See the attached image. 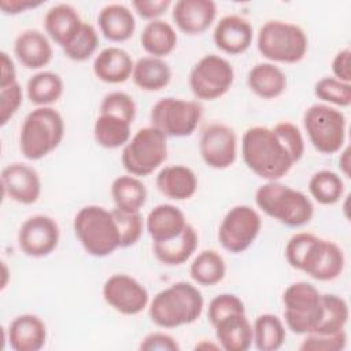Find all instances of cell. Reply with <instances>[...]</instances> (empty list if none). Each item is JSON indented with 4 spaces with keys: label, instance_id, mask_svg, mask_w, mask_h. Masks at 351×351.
I'll use <instances>...</instances> for the list:
<instances>
[{
    "label": "cell",
    "instance_id": "obj_27",
    "mask_svg": "<svg viewBox=\"0 0 351 351\" xmlns=\"http://www.w3.org/2000/svg\"><path fill=\"white\" fill-rule=\"evenodd\" d=\"M248 88L261 99H276L287 88L285 73L271 62L255 64L247 75Z\"/></svg>",
    "mask_w": 351,
    "mask_h": 351
},
{
    "label": "cell",
    "instance_id": "obj_22",
    "mask_svg": "<svg viewBox=\"0 0 351 351\" xmlns=\"http://www.w3.org/2000/svg\"><path fill=\"white\" fill-rule=\"evenodd\" d=\"M158 191L171 200H188L197 191L195 171L184 165L165 166L155 180Z\"/></svg>",
    "mask_w": 351,
    "mask_h": 351
},
{
    "label": "cell",
    "instance_id": "obj_48",
    "mask_svg": "<svg viewBox=\"0 0 351 351\" xmlns=\"http://www.w3.org/2000/svg\"><path fill=\"white\" fill-rule=\"evenodd\" d=\"M351 51L350 48H344L339 51L332 60V73L335 78L351 84V67H350Z\"/></svg>",
    "mask_w": 351,
    "mask_h": 351
},
{
    "label": "cell",
    "instance_id": "obj_41",
    "mask_svg": "<svg viewBox=\"0 0 351 351\" xmlns=\"http://www.w3.org/2000/svg\"><path fill=\"white\" fill-rule=\"evenodd\" d=\"M114 219L117 222L118 230H119V247L121 248H128L134 245L141 234H143V229H144V219L143 215L138 213H126V211H121L118 208L111 210Z\"/></svg>",
    "mask_w": 351,
    "mask_h": 351
},
{
    "label": "cell",
    "instance_id": "obj_36",
    "mask_svg": "<svg viewBox=\"0 0 351 351\" xmlns=\"http://www.w3.org/2000/svg\"><path fill=\"white\" fill-rule=\"evenodd\" d=\"M348 304L347 302L335 293L322 295V317L319 324L311 333L332 335L344 330L348 321Z\"/></svg>",
    "mask_w": 351,
    "mask_h": 351
},
{
    "label": "cell",
    "instance_id": "obj_17",
    "mask_svg": "<svg viewBox=\"0 0 351 351\" xmlns=\"http://www.w3.org/2000/svg\"><path fill=\"white\" fill-rule=\"evenodd\" d=\"M254 30L248 19L241 15L222 16L213 32V40L218 49L228 55H240L252 44Z\"/></svg>",
    "mask_w": 351,
    "mask_h": 351
},
{
    "label": "cell",
    "instance_id": "obj_38",
    "mask_svg": "<svg viewBox=\"0 0 351 351\" xmlns=\"http://www.w3.org/2000/svg\"><path fill=\"white\" fill-rule=\"evenodd\" d=\"M344 265H346V258L341 248L336 243L326 240L324 252L317 266L310 273V277L318 281H332L343 273Z\"/></svg>",
    "mask_w": 351,
    "mask_h": 351
},
{
    "label": "cell",
    "instance_id": "obj_52",
    "mask_svg": "<svg viewBox=\"0 0 351 351\" xmlns=\"http://www.w3.org/2000/svg\"><path fill=\"white\" fill-rule=\"evenodd\" d=\"M3 274H4V280H3V282H1V288H5V285H7V274H8V271H7V266H5V263L3 262Z\"/></svg>",
    "mask_w": 351,
    "mask_h": 351
},
{
    "label": "cell",
    "instance_id": "obj_12",
    "mask_svg": "<svg viewBox=\"0 0 351 351\" xmlns=\"http://www.w3.org/2000/svg\"><path fill=\"white\" fill-rule=\"evenodd\" d=\"M261 228L259 213L251 206L239 204L225 214L218 229V240L226 251L241 254L255 241Z\"/></svg>",
    "mask_w": 351,
    "mask_h": 351
},
{
    "label": "cell",
    "instance_id": "obj_50",
    "mask_svg": "<svg viewBox=\"0 0 351 351\" xmlns=\"http://www.w3.org/2000/svg\"><path fill=\"white\" fill-rule=\"evenodd\" d=\"M0 63H1V75H0V88L11 85L16 81V71L11 56L7 52L0 53Z\"/></svg>",
    "mask_w": 351,
    "mask_h": 351
},
{
    "label": "cell",
    "instance_id": "obj_7",
    "mask_svg": "<svg viewBox=\"0 0 351 351\" xmlns=\"http://www.w3.org/2000/svg\"><path fill=\"white\" fill-rule=\"evenodd\" d=\"M167 158V137L154 126L136 132L123 147L121 160L125 170L134 177L154 173Z\"/></svg>",
    "mask_w": 351,
    "mask_h": 351
},
{
    "label": "cell",
    "instance_id": "obj_45",
    "mask_svg": "<svg viewBox=\"0 0 351 351\" xmlns=\"http://www.w3.org/2000/svg\"><path fill=\"white\" fill-rule=\"evenodd\" d=\"M23 100L22 86L18 81L0 88V125L4 126L19 110Z\"/></svg>",
    "mask_w": 351,
    "mask_h": 351
},
{
    "label": "cell",
    "instance_id": "obj_11",
    "mask_svg": "<svg viewBox=\"0 0 351 351\" xmlns=\"http://www.w3.org/2000/svg\"><path fill=\"white\" fill-rule=\"evenodd\" d=\"M234 81L232 64L222 56L210 53L199 59L189 73V88L199 100L222 97Z\"/></svg>",
    "mask_w": 351,
    "mask_h": 351
},
{
    "label": "cell",
    "instance_id": "obj_37",
    "mask_svg": "<svg viewBox=\"0 0 351 351\" xmlns=\"http://www.w3.org/2000/svg\"><path fill=\"white\" fill-rule=\"evenodd\" d=\"M308 191L315 202L324 206H330L341 199L344 193V182L337 173L332 170H319L311 176Z\"/></svg>",
    "mask_w": 351,
    "mask_h": 351
},
{
    "label": "cell",
    "instance_id": "obj_46",
    "mask_svg": "<svg viewBox=\"0 0 351 351\" xmlns=\"http://www.w3.org/2000/svg\"><path fill=\"white\" fill-rule=\"evenodd\" d=\"M132 5L134 11L138 14V16H141L143 19L155 21V19H159V16H162L163 14H166L169 7L171 5V1L170 0H133Z\"/></svg>",
    "mask_w": 351,
    "mask_h": 351
},
{
    "label": "cell",
    "instance_id": "obj_47",
    "mask_svg": "<svg viewBox=\"0 0 351 351\" xmlns=\"http://www.w3.org/2000/svg\"><path fill=\"white\" fill-rule=\"evenodd\" d=\"M140 350L144 351H154V350H162V351H178L180 344L176 341V339L167 333L163 332H154L147 335L141 343Z\"/></svg>",
    "mask_w": 351,
    "mask_h": 351
},
{
    "label": "cell",
    "instance_id": "obj_43",
    "mask_svg": "<svg viewBox=\"0 0 351 351\" xmlns=\"http://www.w3.org/2000/svg\"><path fill=\"white\" fill-rule=\"evenodd\" d=\"M237 313H245L243 300L233 293H221L211 299L208 304L207 317L210 324L215 325L222 318Z\"/></svg>",
    "mask_w": 351,
    "mask_h": 351
},
{
    "label": "cell",
    "instance_id": "obj_23",
    "mask_svg": "<svg viewBox=\"0 0 351 351\" xmlns=\"http://www.w3.org/2000/svg\"><path fill=\"white\" fill-rule=\"evenodd\" d=\"M84 21L77 8L67 3L52 5L44 16V29L48 36L62 48H64L78 33Z\"/></svg>",
    "mask_w": 351,
    "mask_h": 351
},
{
    "label": "cell",
    "instance_id": "obj_19",
    "mask_svg": "<svg viewBox=\"0 0 351 351\" xmlns=\"http://www.w3.org/2000/svg\"><path fill=\"white\" fill-rule=\"evenodd\" d=\"M14 53L22 66L30 70H38L52 60L53 49L44 33L36 29H27L16 36Z\"/></svg>",
    "mask_w": 351,
    "mask_h": 351
},
{
    "label": "cell",
    "instance_id": "obj_34",
    "mask_svg": "<svg viewBox=\"0 0 351 351\" xmlns=\"http://www.w3.org/2000/svg\"><path fill=\"white\" fill-rule=\"evenodd\" d=\"M226 263L221 254L214 250H204L192 261L189 266L191 278L203 287H213L223 280Z\"/></svg>",
    "mask_w": 351,
    "mask_h": 351
},
{
    "label": "cell",
    "instance_id": "obj_21",
    "mask_svg": "<svg viewBox=\"0 0 351 351\" xmlns=\"http://www.w3.org/2000/svg\"><path fill=\"white\" fill-rule=\"evenodd\" d=\"M184 213L174 204L155 206L147 215L145 228L154 243H163L180 236L186 226Z\"/></svg>",
    "mask_w": 351,
    "mask_h": 351
},
{
    "label": "cell",
    "instance_id": "obj_35",
    "mask_svg": "<svg viewBox=\"0 0 351 351\" xmlns=\"http://www.w3.org/2000/svg\"><path fill=\"white\" fill-rule=\"evenodd\" d=\"M254 344L261 351H276L282 347L285 341V326L282 321L274 314H261L252 325Z\"/></svg>",
    "mask_w": 351,
    "mask_h": 351
},
{
    "label": "cell",
    "instance_id": "obj_5",
    "mask_svg": "<svg viewBox=\"0 0 351 351\" xmlns=\"http://www.w3.org/2000/svg\"><path fill=\"white\" fill-rule=\"evenodd\" d=\"M74 233L84 250L96 258L111 255L119 247V230L111 211L101 206H85L74 217Z\"/></svg>",
    "mask_w": 351,
    "mask_h": 351
},
{
    "label": "cell",
    "instance_id": "obj_3",
    "mask_svg": "<svg viewBox=\"0 0 351 351\" xmlns=\"http://www.w3.org/2000/svg\"><path fill=\"white\" fill-rule=\"evenodd\" d=\"M256 206L269 217L289 226L308 223L314 214L313 202L303 192L280 181H267L255 192Z\"/></svg>",
    "mask_w": 351,
    "mask_h": 351
},
{
    "label": "cell",
    "instance_id": "obj_14",
    "mask_svg": "<svg viewBox=\"0 0 351 351\" xmlns=\"http://www.w3.org/2000/svg\"><path fill=\"white\" fill-rule=\"evenodd\" d=\"M199 152L203 162L213 169H228L237 158V136L225 123H211L200 134Z\"/></svg>",
    "mask_w": 351,
    "mask_h": 351
},
{
    "label": "cell",
    "instance_id": "obj_4",
    "mask_svg": "<svg viewBox=\"0 0 351 351\" xmlns=\"http://www.w3.org/2000/svg\"><path fill=\"white\" fill-rule=\"evenodd\" d=\"M64 136V121L59 111L47 106L30 111L19 132V149L29 160H40L56 149Z\"/></svg>",
    "mask_w": 351,
    "mask_h": 351
},
{
    "label": "cell",
    "instance_id": "obj_29",
    "mask_svg": "<svg viewBox=\"0 0 351 351\" xmlns=\"http://www.w3.org/2000/svg\"><path fill=\"white\" fill-rule=\"evenodd\" d=\"M132 78L141 90L158 92L170 84L171 69L162 58L143 56L134 63Z\"/></svg>",
    "mask_w": 351,
    "mask_h": 351
},
{
    "label": "cell",
    "instance_id": "obj_49",
    "mask_svg": "<svg viewBox=\"0 0 351 351\" xmlns=\"http://www.w3.org/2000/svg\"><path fill=\"white\" fill-rule=\"evenodd\" d=\"M43 4V1L33 0H1L0 8L5 15H18L21 12L37 8Z\"/></svg>",
    "mask_w": 351,
    "mask_h": 351
},
{
    "label": "cell",
    "instance_id": "obj_42",
    "mask_svg": "<svg viewBox=\"0 0 351 351\" xmlns=\"http://www.w3.org/2000/svg\"><path fill=\"white\" fill-rule=\"evenodd\" d=\"M99 111L106 112V114L118 115V117L125 118L126 121L133 123V121L136 118L137 107H136V103H134V100L130 95H128L126 92L115 90V92L107 93L101 99Z\"/></svg>",
    "mask_w": 351,
    "mask_h": 351
},
{
    "label": "cell",
    "instance_id": "obj_16",
    "mask_svg": "<svg viewBox=\"0 0 351 351\" xmlns=\"http://www.w3.org/2000/svg\"><path fill=\"white\" fill-rule=\"evenodd\" d=\"M1 185L4 193L21 204H33L41 195V180L36 169L15 162L1 170Z\"/></svg>",
    "mask_w": 351,
    "mask_h": 351
},
{
    "label": "cell",
    "instance_id": "obj_26",
    "mask_svg": "<svg viewBox=\"0 0 351 351\" xmlns=\"http://www.w3.org/2000/svg\"><path fill=\"white\" fill-rule=\"evenodd\" d=\"M97 23L101 34L112 43L129 40L136 30V19L129 7L111 3L104 5L97 15Z\"/></svg>",
    "mask_w": 351,
    "mask_h": 351
},
{
    "label": "cell",
    "instance_id": "obj_44",
    "mask_svg": "<svg viewBox=\"0 0 351 351\" xmlns=\"http://www.w3.org/2000/svg\"><path fill=\"white\" fill-rule=\"evenodd\" d=\"M347 346V333L340 330L332 335L307 333L302 344L300 351H341Z\"/></svg>",
    "mask_w": 351,
    "mask_h": 351
},
{
    "label": "cell",
    "instance_id": "obj_51",
    "mask_svg": "<svg viewBox=\"0 0 351 351\" xmlns=\"http://www.w3.org/2000/svg\"><path fill=\"white\" fill-rule=\"evenodd\" d=\"M339 167L346 177H350V148H346L339 158Z\"/></svg>",
    "mask_w": 351,
    "mask_h": 351
},
{
    "label": "cell",
    "instance_id": "obj_25",
    "mask_svg": "<svg viewBox=\"0 0 351 351\" xmlns=\"http://www.w3.org/2000/svg\"><path fill=\"white\" fill-rule=\"evenodd\" d=\"M213 326L218 346L225 351H247L252 344V325L245 313L228 315Z\"/></svg>",
    "mask_w": 351,
    "mask_h": 351
},
{
    "label": "cell",
    "instance_id": "obj_6",
    "mask_svg": "<svg viewBox=\"0 0 351 351\" xmlns=\"http://www.w3.org/2000/svg\"><path fill=\"white\" fill-rule=\"evenodd\" d=\"M261 55L277 63H298L308 49L306 32L295 23L267 21L259 27L256 38Z\"/></svg>",
    "mask_w": 351,
    "mask_h": 351
},
{
    "label": "cell",
    "instance_id": "obj_33",
    "mask_svg": "<svg viewBox=\"0 0 351 351\" xmlns=\"http://www.w3.org/2000/svg\"><path fill=\"white\" fill-rule=\"evenodd\" d=\"M63 90V80L53 71H38L29 78L26 85L29 100L38 107L56 103L62 97Z\"/></svg>",
    "mask_w": 351,
    "mask_h": 351
},
{
    "label": "cell",
    "instance_id": "obj_53",
    "mask_svg": "<svg viewBox=\"0 0 351 351\" xmlns=\"http://www.w3.org/2000/svg\"><path fill=\"white\" fill-rule=\"evenodd\" d=\"M221 348L219 346H214V344H207V343H200L196 346V348Z\"/></svg>",
    "mask_w": 351,
    "mask_h": 351
},
{
    "label": "cell",
    "instance_id": "obj_10",
    "mask_svg": "<svg viewBox=\"0 0 351 351\" xmlns=\"http://www.w3.org/2000/svg\"><path fill=\"white\" fill-rule=\"evenodd\" d=\"M203 117V107L196 100L165 97L158 100L149 112L151 126L166 137L191 136Z\"/></svg>",
    "mask_w": 351,
    "mask_h": 351
},
{
    "label": "cell",
    "instance_id": "obj_9",
    "mask_svg": "<svg viewBox=\"0 0 351 351\" xmlns=\"http://www.w3.org/2000/svg\"><path fill=\"white\" fill-rule=\"evenodd\" d=\"M287 328L296 335L314 332L322 317V293L307 281L291 284L282 295Z\"/></svg>",
    "mask_w": 351,
    "mask_h": 351
},
{
    "label": "cell",
    "instance_id": "obj_40",
    "mask_svg": "<svg viewBox=\"0 0 351 351\" xmlns=\"http://www.w3.org/2000/svg\"><path fill=\"white\" fill-rule=\"evenodd\" d=\"M314 95L329 104L348 107L351 104V84L335 77H324L314 85Z\"/></svg>",
    "mask_w": 351,
    "mask_h": 351
},
{
    "label": "cell",
    "instance_id": "obj_28",
    "mask_svg": "<svg viewBox=\"0 0 351 351\" xmlns=\"http://www.w3.org/2000/svg\"><path fill=\"white\" fill-rule=\"evenodd\" d=\"M199 236L191 223H186L182 233L173 240L154 243L152 250L156 259L166 266H178L185 263L197 248Z\"/></svg>",
    "mask_w": 351,
    "mask_h": 351
},
{
    "label": "cell",
    "instance_id": "obj_13",
    "mask_svg": "<svg viewBox=\"0 0 351 351\" xmlns=\"http://www.w3.org/2000/svg\"><path fill=\"white\" fill-rule=\"evenodd\" d=\"M103 298L110 307L125 315L140 314L149 303L147 288L123 273L112 274L106 280Z\"/></svg>",
    "mask_w": 351,
    "mask_h": 351
},
{
    "label": "cell",
    "instance_id": "obj_39",
    "mask_svg": "<svg viewBox=\"0 0 351 351\" xmlns=\"http://www.w3.org/2000/svg\"><path fill=\"white\" fill-rule=\"evenodd\" d=\"M97 45L99 36L96 29L90 23L84 22L75 37L63 48V52L74 62H85L95 53Z\"/></svg>",
    "mask_w": 351,
    "mask_h": 351
},
{
    "label": "cell",
    "instance_id": "obj_31",
    "mask_svg": "<svg viewBox=\"0 0 351 351\" xmlns=\"http://www.w3.org/2000/svg\"><path fill=\"white\" fill-rule=\"evenodd\" d=\"M132 122L114 114L100 112L93 125L96 143L107 149H115L130 140Z\"/></svg>",
    "mask_w": 351,
    "mask_h": 351
},
{
    "label": "cell",
    "instance_id": "obj_32",
    "mask_svg": "<svg viewBox=\"0 0 351 351\" xmlns=\"http://www.w3.org/2000/svg\"><path fill=\"white\" fill-rule=\"evenodd\" d=\"M147 188L134 176H119L111 184V196L115 208L126 213H138L147 202Z\"/></svg>",
    "mask_w": 351,
    "mask_h": 351
},
{
    "label": "cell",
    "instance_id": "obj_18",
    "mask_svg": "<svg viewBox=\"0 0 351 351\" xmlns=\"http://www.w3.org/2000/svg\"><path fill=\"white\" fill-rule=\"evenodd\" d=\"M217 16V4L213 0H178L173 7V21L185 34L206 32Z\"/></svg>",
    "mask_w": 351,
    "mask_h": 351
},
{
    "label": "cell",
    "instance_id": "obj_2",
    "mask_svg": "<svg viewBox=\"0 0 351 351\" xmlns=\"http://www.w3.org/2000/svg\"><path fill=\"white\" fill-rule=\"evenodd\" d=\"M203 307L204 299L197 287L186 281H178L154 296L148 314L156 326L173 329L199 319Z\"/></svg>",
    "mask_w": 351,
    "mask_h": 351
},
{
    "label": "cell",
    "instance_id": "obj_20",
    "mask_svg": "<svg viewBox=\"0 0 351 351\" xmlns=\"http://www.w3.org/2000/svg\"><path fill=\"white\" fill-rule=\"evenodd\" d=\"M7 340L15 351H38L45 346L47 326L38 315L21 314L11 321Z\"/></svg>",
    "mask_w": 351,
    "mask_h": 351
},
{
    "label": "cell",
    "instance_id": "obj_24",
    "mask_svg": "<svg viewBox=\"0 0 351 351\" xmlns=\"http://www.w3.org/2000/svg\"><path fill=\"white\" fill-rule=\"evenodd\" d=\"M92 67L100 81L106 84H122L132 77L134 62L123 48L107 47L96 55Z\"/></svg>",
    "mask_w": 351,
    "mask_h": 351
},
{
    "label": "cell",
    "instance_id": "obj_15",
    "mask_svg": "<svg viewBox=\"0 0 351 351\" xmlns=\"http://www.w3.org/2000/svg\"><path fill=\"white\" fill-rule=\"evenodd\" d=\"M59 226L52 217L36 214L25 219L18 232L21 251L30 258H44L59 244Z\"/></svg>",
    "mask_w": 351,
    "mask_h": 351
},
{
    "label": "cell",
    "instance_id": "obj_30",
    "mask_svg": "<svg viewBox=\"0 0 351 351\" xmlns=\"http://www.w3.org/2000/svg\"><path fill=\"white\" fill-rule=\"evenodd\" d=\"M177 40L174 27L163 19L149 21L140 34V44L143 49L149 53V56L155 58L170 55L177 47Z\"/></svg>",
    "mask_w": 351,
    "mask_h": 351
},
{
    "label": "cell",
    "instance_id": "obj_8",
    "mask_svg": "<svg viewBox=\"0 0 351 351\" xmlns=\"http://www.w3.org/2000/svg\"><path fill=\"white\" fill-rule=\"evenodd\" d=\"M303 125L310 143L318 152L330 155L343 148L347 119L340 110L325 103H315L304 111Z\"/></svg>",
    "mask_w": 351,
    "mask_h": 351
},
{
    "label": "cell",
    "instance_id": "obj_1",
    "mask_svg": "<svg viewBox=\"0 0 351 351\" xmlns=\"http://www.w3.org/2000/svg\"><path fill=\"white\" fill-rule=\"evenodd\" d=\"M303 154V136L292 122H278L273 128L252 126L243 134L244 163L252 173L267 181H278L287 176Z\"/></svg>",
    "mask_w": 351,
    "mask_h": 351
}]
</instances>
